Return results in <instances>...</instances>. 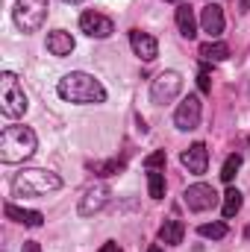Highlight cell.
<instances>
[{
	"mask_svg": "<svg viewBox=\"0 0 250 252\" xmlns=\"http://www.w3.org/2000/svg\"><path fill=\"white\" fill-rule=\"evenodd\" d=\"M56 94L68 100V103H80V106H88V103H103L106 100V88L100 85V79H94L91 73H83V70H71L65 73L56 85Z\"/></svg>",
	"mask_w": 250,
	"mask_h": 252,
	"instance_id": "cell-1",
	"label": "cell"
},
{
	"mask_svg": "<svg viewBox=\"0 0 250 252\" xmlns=\"http://www.w3.org/2000/svg\"><path fill=\"white\" fill-rule=\"evenodd\" d=\"M39 147V138L30 126H6L0 132V161L3 164H18L27 161Z\"/></svg>",
	"mask_w": 250,
	"mask_h": 252,
	"instance_id": "cell-2",
	"label": "cell"
},
{
	"mask_svg": "<svg viewBox=\"0 0 250 252\" xmlns=\"http://www.w3.org/2000/svg\"><path fill=\"white\" fill-rule=\"evenodd\" d=\"M59 188H62V179L53 170H42V167L18 173L15 182H12V193L15 196H44V193H53Z\"/></svg>",
	"mask_w": 250,
	"mask_h": 252,
	"instance_id": "cell-3",
	"label": "cell"
},
{
	"mask_svg": "<svg viewBox=\"0 0 250 252\" xmlns=\"http://www.w3.org/2000/svg\"><path fill=\"white\" fill-rule=\"evenodd\" d=\"M27 94H24V85L18 82V76L12 70H3L0 73V112L6 118H21L27 112Z\"/></svg>",
	"mask_w": 250,
	"mask_h": 252,
	"instance_id": "cell-4",
	"label": "cell"
},
{
	"mask_svg": "<svg viewBox=\"0 0 250 252\" xmlns=\"http://www.w3.org/2000/svg\"><path fill=\"white\" fill-rule=\"evenodd\" d=\"M47 9H50L47 0H18L12 9V18L21 32H36L47 21Z\"/></svg>",
	"mask_w": 250,
	"mask_h": 252,
	"instance_id": "cell-5",
	"label": "cell"
},
{
	"mask_svg": "<svg viewBox=\"0 0 250 252\" xmlns=\"http://www.w3.org/2000/svg\"><path fill=\"white\" fill-rule=\"evenodd\" d=\"M183 91V76L177 70H162L153 82H150V100L156 106H165L171 100H177Z\"/></svg>",
	"mask_w": 250,
	"mask_h": 252,
	"instance_id": "cell-6",
	"label": "cell"
},
{
	"mask_svg": "<svg viewBox=\"0 0 250 252\" xmlns=\"http://www.w3.org/2000/svg\"><path fill=\"white\" fill-rule=\"evenodd\" d=\"M200 115H203L200 97L188 94L186 100L177 106V112H174V126H177L180 132H191V129H197V126H200Z\"/></svg>",
	"mask_w": 250,
	"mask_h": 252,
	"instance_id": "cell-7",
	"label": "cell"
},
{
	"mask_svg": "<svg viewBox=\"0 0 250 252\" xmlns=\"http://www.w3.org/2000/svg\"><path fill=\"white\" fill-rule=\"evenodd\" d=\"M183 202L188 205V211H209V208H215V202H218V193L212 185H206V182H197V185H188L186 193H183Z\"/></svg>",
	"mask_w": 250,
	"mask_h": 252,
	"instance_id": "cell-8",
	"label": "cell"
},
{
	"mask_svg": "<svg viewBox=\"0 0 250 252\" xmlns=\"http://www.w3.org/2000/svg\"><path fill=\"white\" fill-rule=\"evenodd\" d=\"M80 30L88 38H109L115 32V24H112V18H106L100 12H83L80 15Z\"/></svg>",
	"mask_w": 250,
	"mask_h": 252,
	"instance_id": "cell-9",
	"label": "cell"
},
{
	"mask_svg": "<svg viewBox=\"0 0 250 252\" xmlns=\"http://www.w3.org/2000/svg\"><path fill=\"white\" fill-rule=\"evenodd\" d=\"M106 202H109V185L97 182V185L85 188L83 199H80V214H83V217H91V214H97Z\"/></svg>",
	"mask_w": 250,
	"mask_h": 252,
	"instance_id": "cell-10",
	"label": "cell"
},
{
	"mask_svg": "<svg viewBox=\"0 0 250 252\" xmlns=\"http://www.w3.org/2000/svg\"><path fill=\"white\" fill-rule=\"evenodd\" d=\"M129 44H132V53L141 59V62H153L159 56V44L150 32H141V30H129Z\"/></svg>",
	"mask_w": 250,
	"mask_h": 252,
	"instance_id": "cell-11",
	"label": "cell"
},
{
	"mask_svg": "<svg viewBox=\"0 0 250 252\" xmlns=\"http://www.w3.org/2000/svg\"><path fill=\"white\" fill-rule=\"evenodd\" d=\"M180 161L188 167V173H194V176H203V173H206V167H209V150H206V144H203V141L191 144L186 153L180 156Z\"/></svg>",
	"mask_w": 250,
	"mask_h": 252,
	"instance_id": "cell-12",
	"label": "cell"
},
{
	"mask_svg": "<svg viewBox=\"0 0 250 252\" xmlns=\"http://www.w3.org/2000/svg\"><path fill=\"white\" fill-rule=\"evenodd\" d=\"M200 27H203V32H209L212 38H218L224 32V9L218 3H206L200 9Z\"/></svg>",
	"mask_w": 250,
	"mask_h": 252,
	"instance_id": "cell-13",
	"label": "cell"
},
{
	"mask_svg": "<svg viewBox=\"0 0 250 252\" xmlns=\"http://www.w3.org/2000/svg\"><path fill=\"white\" fill-rule=\"evenodd\" d=\"M6 217L9 220H15V223H21V226H30V229H39L42 223H44V214L42 211H30V208H18L15 202H6Z\"/></svg>",
	"mask_w": 250,
	"mask_h": 252,
	"instance_id": "cell-14",
	"label": "cell"
},
{
	"mask_svg": "<svg viewBox=\"0 0 250 252\" xmlns=\"http://www.w3.org/2000/svg\"><path fill=\"white\" fill-rule=\"evenodd\" d=\"M47 50H50V56H56V59L71 56V53H74V35L65 32V30H53V32L47 35Z\"/></svg>",
	"mask_w": 250,
	"mask_h": 252,
	"instance_id": "cell-15",
	"label": "cell"
},
{
	"mask_svg": "<svg viewBox=\"0 0 250 252\" xmlns=\"http://www.w3.org/2000/svg\"><path fill=\"white\" fill-rule=\"evenodd\" d=\"M183 238H186V226H183V220L168 217V220L159 226V241H162V244L177 247V244H183Z\"/></svg>",
	"mask_w": 250,
	"mask_h": 252,
	"instance_id": "cell-16",
	"label": "cell"
},
{
	"mask_svg": "<svg viewBox=\"0 0 250 252\" xmlns=\"http://www.w3.org/2000/svg\"><path fill=\"white\" fill-rule=\"evenodd\" d=\"M177 27H180V35H183V38H194V35H197L194 9H191L188 3H180V9H177Z\"/></svg>",
	"mask_w": 250,
	"mask_h": 252,
	"instance_id": "cell-17",
	"label": "cell"
},
{
	"mask_svg": "<svg viewBox=\"0 0 250 252\" xmlns=\"http://www.w3.org/2000/svg\"><path fill=\"white\" fill-rule=\"evenodd\" d=\"M200 56L206 62H224V59H230V47L224 41H206V44H200Z\"/></svg>",
	"mask_w": 250,
	"mask_h": 252,
	"instance_id": "cell-18",
	"label": "cell"
},
{
	"mask_svg": "<svg viewBox=\"0 0 250 252\" xmlns=\"http://www.w3.org/2000/svg\"><path fill=\"white\" fill-rule=\"evenodd\" d=\"M242 211V190L239 188H230L224 193V217L230 220V217H236Z\"/></svg>",
	"mask_w": 250,
	"mask_h": 252,
	"instance_id": "cell-19",
	"label": "cell"
},
{
	"mask_svg": "<svg viewBox=\"0 0 250 252\" xmlns=\"http://www.w3.org/2000/svg\"><path fill=\"white\" fill-rule=\"evenodd\" d=\"M91 170H94L97 176H118V173H124V161H121V158H109V161H94V164H91Z\"/></svg>",
	"mask_w": 250,
	"mask_h": 252,
	"instance_id": "cell-20",
	"label": "cell"
},
{
	"mask_svg": "<svg viewBox=\"0 0 250 252\" xmlns=\"http://www.w3.org/2000/svg\"><path fill=\"white\" fill-rule=\"evenodd\" d=\"M147 188H150L153 199H162L165 196V176L159 170H147Z\"/></svg>",
	"mask_w": 250,
	"mask_h": 252,
	"instance_id": "cell-21",
	"label": "cell"
},
{
	"mask_svg": "<svg viewBox=\"0 0 250 252\" xmlns=\"http://www.w3.org/2000/svg\"><path fill=\"white\" fill-rule=\"evenodd\" d=\"M239 167H242V156H230L227 161H224V167H221V179L230 185L233 179H236V173H239Z\"/></svg>",
	"mask_w": 250,
	"mask_h": 252,
	"instance_id": "cell-22",
	"label": "cell"
},
{
	"mask_svg": "<svg viewBox=\"0 0 250 252\" xmlns=\"http://www.w3.org/2000/svg\"><path fill=\"white\" fill-rule=\"evenodd\" d=\"M197 232H200V238H212V241H221V238L227 235V226H224V223H203Z\"/></svg>",
	"mask_w": 250,
	"mask_h": 252,
	"instance_id": "cell-23",
	"label": "cell"
},
{
	"mask_svg": "<svg viewBox=\"0 0 250 252\" xmlns=\"http://www.w3.org/2000/svg\"><path fill=\"white\" fill-rule=\"evenodd\" d=\"M165 161H168L165 150H156V153H150V156L144 158V167H147V170H159V167H165Z\"/></svg>",
	"mask_w": 250,
	"mask_h": 252,
	"instance_id": "cell-24",
	"label": "cell"
},
{
	"mask_svg": "<svg viewBox=\"0 0 250 252\" xmlns=\"http://www.w3.org/2000/svg\"><path fill=\"white\" fill-rule=\"evenodd\" d=\"M197 85H200V91H203V94H209V91H212V82H209V70H206V67L200 70V76H197Z\"/></svg>",
	"mask_w": 250,
	"mask_h": 252,
	"instance_id": "cell-25",
	"label": "cell"
},
{
	"mask_svg": "<svg viewBox=\"0 0 250 252\" xmlns=\"http://www.w3.org/2000/svg\"><path fill=\"white\" fill-rule=\"evenodd\" d=\"M97 252H121V247L109 241V244H103V247H100V250H97Z\"/></svg>",
	"mask_w": 250,
	"mask_h": 252,
	"instance_id": "cell-26",
	"label": "cell"
},
{
	"mask_svg": "<svg viewBox=\"0 0 250 252\" xmlns=\"http://www.w3.org/2000/svg\"><path fill=\"white\" fill-rule=\"evenodd\" d=\"M24 252H42V247L36 241H30V244H24Z\"/></svg>",
	"mask_w": 250,
	"mask_h": 252,
	"instance_id": "cell-27",
	"label": "cell"
},
{
	"mask_svg": "<svg viewBox=\"0 0 250 252\" xmlns=\"http://www.w3.org/2000/svg\"><path fill=\"white\" fill-rule=\"evenodd\" d=\"M147 252H162V247H150Z\"/></svg>",
	"mask_w": 250,
	"mask_h": 252,
	"instance_id": "cell-28",
	"label": "cell"
},
{
	"mask_svg": "<svg viewBox=\"0 0 250 252\" xmlns=\"http://www.w3.org/2000/svg\"><path fill=\"white\" fill-rule=\"evenodd\" d=\"M245 238H248V241H250V226H248V229H245Z\"/></svg>",
	"mask_w": 250,
	"mask_h": 252,
	"instance_id": "cell-29",
	"label": "cell"
},
{
	"mask_svg": "<svg viewBox=\"0 0 250 252\" xmlns=\"http://www.w3.org/2000/svg\"><path fill=\"white\" fill-rule=\"evenodd\" d=\"M65 3H83V0H65Z\"/></svg>",
	"mask_w": 250,
	"mask_h": 252,
	"instance_id": "cell-30",
	"label": "cell"
},
{
	"mask_svg": "<svg viewBox=\"0 0 250 252\" xmlns=\"http://www.w3.org/2000/svg\"><path fill=\"white\" fill-rule=\"evenodd\" d=\"M168 3H183V0H168Z\"/></svg>",
	"mask_w": 250,
	"mask_h": 252,
	"instance_id": "cell-31",
	"label": "cell"
},
{
	"mask_svg": "<svg viewBox=\"0 0 250 252\" xmlns=\"http://www.w3.org/2000/svg\"><path fill=\"white\" fill-rule=\"evenodd\" d=\"M209 3H218V0H209Z\"/></svg>",
	"mask_w": 250,
	"mask_h": 252,
	"instance_id": "cell-32",
	"label": "cell"
}]
</instances>
